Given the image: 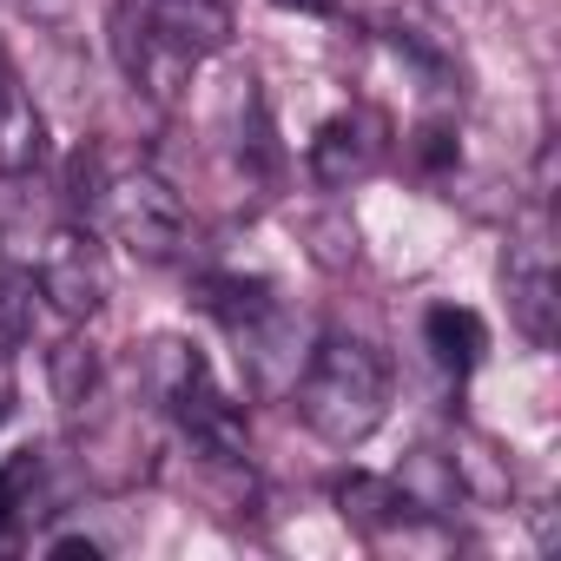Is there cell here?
<instances>
[{
    "mask_svg": "<svg viewBox=\"0 0 561 561\" xmlns=\"http://www.w3.org/2000/svg\"><path fill=\"white\" fill-rule=\"evenodd\" d=\"M41 476H47V456L41 449H14L8 462H0V541H14L41 508Z\"/></svg>",
    "mask_w": 561,
    "mask_h": 561,
    "instance_id": "15",
    "label": "cell"
},
{
    "mask_svg": "<svg viewBox=\"0 0 561 561\" xmlns=\"http://www.w3.org/2000/svg\"><path fill=\"white\" fill-rule=\"evenodd\" d=\"M337 515L351 522V528H364V535H390L397 522H410L416 508L403 502V489L390 482V476H344L337 482Z\"/></svg>",
    "mask_w": 561,
    "mask_h": 561,
    "instance_id": "12",
    "label": "cell"
},
{
    "mask_svg": "<svg viewBox=\"0 0 561 561\" xmlns=\"http://www.w3.org/2000/svg\"><path fill=\"white\" fill-rule=\"evenodd\" d=\"M231 337H238L244 383H251L257 397L291 390V383H298V370H305V357H311V351H298V324H291V311H285V305H264V311H257L251 324H238Z\"/></svg>",
    "mask_w": 561,
    "mask_h": 561,
    "instance_id": "8",
    "label": "cell"
},
{
    "mask_svg": "<svg viewBox=\"0 0 561 561\" xmlns=\"http://www.w3.org/2000/svg\"><path fill=\"white\" fill-rule=\"evenodd\" d=\"M14 80V67H8V47H0V87H8Z\"/></svg>",
    "mask_w": 561,
    "mask_h": 561,
    "instance_id": "23",
    "label": "cell"
},
{
    "mask_svg": "<svg viewBox=\"0 0 561 561\" xmlns=\"http://www.w3.org/2000/svg\"><path fill=\"white\" fill-rule=\"evenodd\" d=\"M113 60L133 80V93H146L152 106H179L185 87H192V67H198V60H185L172 41H159L146 27V14L133 8V0H119V8H113Z\"/></svg>",
    "mask_w": 561,
    "mask_h": 561,
    "instance_id": "5",
    "label": "cell"
},
{
    "mask_svg": "<svg viewBox=\"0 0 561 561\" xmlns=\"http://www.w3.org/2000/svg\"><path fill=\"white\" fill-rule=\"evenodd\" d=\"M8 416H14V397H8V390H0V423H8Z\"/></svg>",
    "mask_w": 561,
    "mask_h": 561,
    "instance_id": "24",
    "label": "cell"
},
{
    "mask_svg": "<svg viewBox=\"0 0 561 561\" xmlns=\"http://www.w3.org/2000/svg\"><path fill=\"white\" fill-rule=\"evenodd\" d=\"M34 285H41V298H47L67 324L100 318V305H106V251H100L93 225H67V231L47 238Z\"/></svg>",
    "mask_w": 561,
    "mask_h": 561,
    "instance_id": "4",
    "label": "cell"
},
{
    "mask_svg": "<svg viewBox=\"0 0 561 561\" xmlns=\"http://www.w3.org/2000/svg\"><path fill=\"white\" fill-rule=\"evenodd\" d=\"M146 383H152V397L172 410V423H179V436L192 443V456H205L211 469L244 462V449H251L244 403H231V397L218 390L211 364H205L192 344L159 337V344H152V357H146Z\"/></svg>",
    "mask_w": 561,
    "mask_h": 561,
    "instance_id": "2",
    "label": "cell"
},
{
    "mask_svg": "<svg viewBox=\"0 0 561 561\" xmlns=\"http://www.w3.org/2000/svg\"><path fill=\"white\" fill-rule=\"evenodd\" d=\"M47 383H54V403L60 410H87L93 390H100V351L67 337L60 351H47Z\"/></svg>",
    "mask_w": 561,
    "mask_h": 561,
    "instance_id": "17",
    "label": "cell"
},
{
    "mask_svg": "<svg viewBox=\"0 0 561 561\" xmlns=\"http://www.w3.org/2000/svg\"><path fill=\"white\" fill-rule=\"evenodd\" d=\"M449 462H456V482H462V502L476 495V502H515V476L495 462V449L489 443H476V436H462L456 449H449Z\"/></svg>",
    "mask_w": 561,
    "mask_h": 561,
    "instance_id": "18",
    "label": "cell"
},
{
    "mask_svg": "<svg viewBox=\"0 0 561 561\" xmlns=\"http://www.w3.org/2000/svg\"><path fill=\"white\" fill-rule=\"evenodd\" d=\"M47 554H87V561H93V554H100V541H93V535H54V541H47Z\"/></svg>",
    "mask_w": 561,
    "mask_h": 561,
    "instance_id": "21",
    "label": "cell"
},
{
    "mask_svg": "<svg viewBox=\"0 0 561 561\" xmlns=\"http://www.w3.org/2000/svg\"><path fill=\"white\" fill-rule=\"evenodd\" d=\"M416 159H423V165H449V159H456V139H449L443 126H423V133H416Z\"/></svg>",
    "mask_w": 561,
    "mask_h": 561,
    "instance_id": "19",
    "label": "cell"
},
{
    "mask_svg": "<svg viewBox=\"0 0 561 561\" xmlns=\"http://www.w3.org/2000/svg\"><path fill=\"white\" fill-rule=\"evenodd\" d=\"M502 291H508L515 331H522L535 351H548L554 331H561V285H554V257H548V244H535V238L508 244V257H502Z\"/></svg>",
    "mask_w": 561,
    "mask_h": 561,
    "instance_id": "7",
    "label": "cell"
},
{
    "mask_svg": "<svg viewBox=\"0 0 561 561\" xmlns=\"http://www.w3.org/2000/svg\"><path fill=\"white\" fill-rule=\"evenodd\" d=\"M383 119L370 113V106H344V113H331L324 126H318V139H311V152H305V165H311V179L324 185V192H351L357 179H370L377 165H383Z\"/></svg>",
    "mask_w": 561,
    "mask_h": 561,
    "instance_id": "6",
    "label": "cell"
},
{
    "mask_svg": "<svg viewBox=\"0 0 561 561\" xmlns=\"http://www.w3.org/2000/svg\"><path fill=\"white\" fill-rule=\"evenodd\" d=\"M291 403H298V423L331 443V449H357L383 430L390 416V364L370 337H351V331H324L318 351L305 357L298 383H291Z\"/></svg>",
    "mask_w": 561,
    "mask_h": 561,
    "instance_id": "1",
    "label": "cell"
},
{
    "mask_svg": "<svg viewBox=\"0 0 561 561\" xmlns=\"http://www.w3.org/2000/svg\"><path fill=\"white\" fill-rule=\"evenodd\" d=\"M271 8H285V14H337V0H271Z\"/></svg>",
    "mask_w": 561,
    "mask_h": 561,
    "instance_id": "22",
    "label": "cell"
},
{
    "mask_svg": "<svg viewBox=\"0 0 561 561\" xmlns=\"http://www.w3.org/2000/svg\"><path fill=\"white\" fill-rule=\"evenodd\" d=\"M198 311H211L225 331H238V324H251L264 305H277V291L264 285V277H238V271H211V277H198Z\"/></svg>",
    "mask_w": 561,
    "mask_h": 561,
    "instance_id": "14",
    "label": "cell"
},
{
    "mask_svg": "<svg viewBox=\"0 0 561 561\" xmlns=\"http://www.w3.org/2000/svg\"><path fill=\"white\" fill-rule=\"evenodd\" d=\"M528 528H535V548H554L561 535H554V502H535L528 508Z\"/></svg>",
    "mask_w": 561,
    "mask_h": 561,
    "instance_id": "20",
    "label": "cell"
},
{
    "mask_svg": "<svg viewBox=\"0 0 561 561\" xmlns=\"http://www.w3.org/2000/svg\"><path fill=\"white\" fill-rule=\"evenodd\" d=\"M47 159V113L21 80L0 87V179H27Z\"/></svg>",
    "mask_w": 561,
    "mask_h": 561,
    "instance_id": "11",
    "label": "cell"
},
{
    "mask_svg": "<svg viewBox=\"0 0 561 561\" xmlns=\"http://www.w3.org/2000/svg\"><path fill=\"white\" fill-rule=\"evenodd\" d=\"M390 482L403 489V502H410L416 515H449V508L462 502L456 462H449L443 449H410V456H403V469H397Z\"/></svg>",
    "mask_w": 561,
    "mask_h": 561,
    "instance_id": "13",
    "label": "cell"
},
{
    "mask_svg": "<svg viewBox=\"0 0 561 561\" xmlns=\"http://www.w3.org/2000/svg\"><path fill=\"white\" fill-rule=\"evenodd\" d=\"M93 231H106V238H119L133 257H146V264H172L179 251H185V238H192V211H185V198L152 172V165H106V185H100V198H93V218H87Z\"/></svg>",
    "mask_w": 561,
    "mask_h": 561,
    "instance_id": "3",
    "label": "cell"
},
{
    "mask_svg": "<svg viewBox=\"0 0 561 561\" xmlns=\"http://www.w3.org/2000/svg\"><path fill=\"white\" fill-rule=\"evenodd\" d=\"M34 311H41V285L27 264H0V364H14L34 337Z\"/></svg>",
    "mask_w": 561,
    "mask_h": 561,
    "instance_id": "16",
    "label": "cell"
},
{
    "mask_svg": "<svg viewBox=\"0 0 561 561\" xmlns=\"http://www.w3.org/2000/svg\"><path fill=\"white\" fill-rule=\"evenodd\" d=\"M133 8H139L146 27H152L159 41H172L185 60H218V54L231 47V34H238V21H231L225 0H133Z\"/></svg>",
    "mask_w": 561,
    "mask_h": 561,
    "instance_id": "9",
    "label": "cell"
},
{
    "mask_svg": "<svg viewBox=\"0 0 561 561\" xmlns=\"http://www.w3.org/2000/svg\"><path fill=\"white\" fill-rule=\"evenodd\" d=\"M423 351H430V364H436L449 383H462V377L482 364L489 331H482V318H476L469 305H430V311H423Z\"/></svg>",
    "mask_w": 561,
    "mask_h": 561,
    "instance_id": "10",
    "label": "cell"
}]
</instances>
